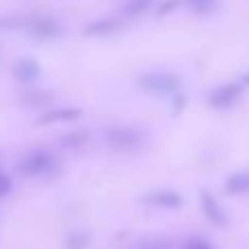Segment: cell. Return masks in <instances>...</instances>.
<instances>
[{"label": "cell", "mask_w": 249, "mask_h": 249, "mask_svg": "<svg viewBox=\"0 0 249 249\" xmlns=\"http://www.w3.org/2000/svg\"><path fill=\"white\" fill-rule=\"evenodd\" d=\"M185 249H212V247L207 243H203V240H190Z\"/></svg>", "instance_id": "15"}, {"label": "cell", "mask_w": 249, "mask_h": 249, "mask_svg": "<svg viewBox=\"0 0 249 249\" xmlns=\"http://www.w3.org/2000/svg\"><path fill=\"white\" fill-rule=\"evenodd\" d=\"M82 117L80 108H53L49 113H44L42 117L38 119L40 124H55V122H71V119Z\"/></svg>", "instance_id": "4"}, {"label": "cell", "mask_w": 249, "mask_h": 249, "mask_svg": "<svg viewBox=\"0 0 249 249\" xmlns=\"http://www.w3.org/2000/svg\"><path fill=\"white\" fill-rule=\"evenodd\" d=\"M53 165V157L47 150H33L20 163V172L27 177H40V174L49 172Z\"/></svg>", "instance_id": "1"}, {"label": "cell", "mask_w": 249, "mask_h": 249, "mask_svg": "<svg viewBox=\"0 0 249 249\" xmlns=\"http://www.w3.org/2000/svg\"><path fill=\"white\" fill-rule=\"evenodd\" d=\"M230 192H243V190L249 188V177H245V174H236V177H231L230 181H227L225 185Z\"/></svg>", "instance_id": "10"}, {"label": "cell", "mask_w": 249, "mask_h": 249, "mask_svg": "<svg viewBox=\"0 0 249 249\" xmlns=\"http://www.w3.org/2000/svg\"><path fill=\"white\" fill-rule=\"evenodd\" d=\"M115 29H117V24H115V22H106V24H95V27H90V29H86V33H95V31H106V33H108V31H115Z\"/></svg>", "instance_id": "13"}, {"label": "cell", "mask_w": 249, "mask_h": 249, "mask_svg": "<svg viewBox=\"0 0 249 249\" xmlns=\"http://www.w3.org/2000/svg\"><path fill=\"white\" fill-rule=\"evenodd\" d=\"M247 82H249V77H247Z\"/></svg>", "instance_id": "17"}, {"label": "cell", "mask_w": 249, "mask_h": 249, "mask_svg": "<svg viewBox=\"0 0 249 249\" xmlns=\"http://www.w3.org/2000/svg\"><path fill=\"white\" fill-rule=\"evenodd\" d=\"M11 192V179L5 172H0V196H7Z\"/></svg>", "instance_id": "12"}, {"label": "cell", "mask_w": 249, "mask_h": 249, "mask_svg": "<svg viewBox=\"0 0 249 249\" xmlns=\"http://www.w3.org/2000/svg\"><path fill=\"white\" fill-rule=\"evenodd\" d=\"M33 33L36 36H42V38H53V36H57L60 33V27H57L53 20H36V24H33Z\"/></svg>", "instance_id": "9"}, {"label": "cell", "mask_w": 249, "mask_h": 249, "mask_svg": "<svg viewBox=\"0 0 249 249\" xmlns=\"http://www.w3.org/2000/svg\"><path fill=\"white\" fill-rule=\"evenodd\" d=\"M14 71H16V77L22 80V82H31L40 75V66L33 60H20Z\"/></svg>", "instance_id": "7"}, {"label": "cell", "mask_w": 249, "mask_h": 249, "mask_svg": "<svg viewBox=\"0 0 249 249\" xmlns=\"http://www.w3.org/2000/svg\"><path fill=\"white\" fill-rule=\"evenodd\" d=\"M192 2H210V0H192Z\"/></svg>", "instance_id": "16"}, {"label": "cell", "mask_w": 249, "mask_h": 249, "mask_svg": "<svg viewBox=\"0 0 249 249\" xmlns=\"http://www.w3.org/2000/svg\"><path fill=\"white\" fill-rule=\"evenodd\" d=\"M148 201L155 203V205H165V207H179L181 205V194L177 192H155L148 196Z\"/></svg>", "instance_id": "8"}, {"label": "cell", "mask_w": 249, "mask_h": 249, "mask_svg": "<svg viewBox=\"0 0 249 249\" xmlns=\"http://www.w3.org/2000/svg\"><path fill=\"white\" fill-rule=\"evenodd\" d=\"M238 86H223V89L214 90V95L210 97V104H214L216 108H227L230 104H234V99L238 97Z\"/></svg>", "instance_id": "5"}, {"label": "cell", "mask_w": 249, "mask_h": 249, "mask_svg": "<svg viewBox=\"0 0 249 249\" xmlns=\"http://www.w3.org/2000/svg\"><path fill=\"white\" fill-rule=\"evenodd\" d=\"M86 247V236L84 234H73L69 238V249H84Z\"/></svg>", "instance_id": "11"}, {"label": "cell", "mask_w": 249, "mask_h": 249, "mask_svg": "<svg viewBox=\"0 0 249 249\" xmlns=\"http://www.w3.org/2000/svg\"><path fill=\"white\" fill-rule=\"evenodd\" d=\"M132 2H135V5L128 7V9H130L132 14H137L139 9H146V7H148V0H132Z\"/></svg>", "instance_id": "14"}, {"label": "cell", "mask_w": 249, "mask_h": 249, "mask_svg": "<svg viewBox=\"0 0 249 249\" xmlns=\"http://www.w3.org/2000/svg\"><path fill=\"white\" fill-rule=\"evenodd\" d=\"M141 84L146 86L148 90H155V93H170V90H177L179 80H174L172 75H157V73H150L148 77L141 80Z\"/></svg>", "instance_id": "2"}, {"label": "cell", "mask_w": 249, "mask_h": 249, "mask_svg": "<svg viewBox=\"0 0 249 249\" xmlns=\"http://www.w3.org/2000/svg\"><path fill=\"white\" fill-rule=\"evenodd\" d=\"M201 203H203V210H205V216L210 218L212 223H216V225H225V214H223V210L218 207V203L214 201L207 192H203Z\"/></svg>", "instance_id": "6"}, {"label": "cell", "mask_w": 249, "mask_h": 249, "mask_svg": "<svg viewBox=\"0 0 249 249\" xmlns=\"http://www.w3.org/2000/svg\"><path fill=\"white\" fill-rule=\"evenodd\" d=\"M137 141H139V135L130 128H117L108 132V143L113 148H132L137 146Z\"/></svg>", "instance_id": "3"}]
</instances>
